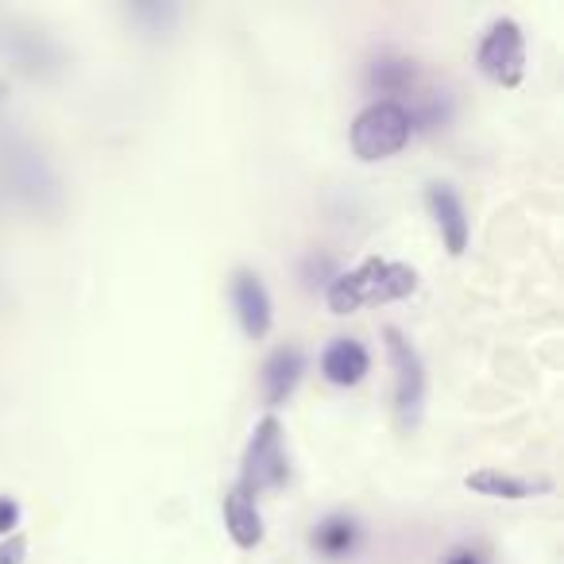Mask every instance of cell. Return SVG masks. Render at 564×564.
<instances>
[{"instance_id": "6da1fadb", "label": "cell", "mask_w": 564, "mask_h": 564, "mask_svg": "<svg viewBox=\"0 0 564 564\" xmlns=\"http://www.w3.org/2000/svg\"><path fill=\"white\" fill-rule=\"evenodd\" d=\"M417 291V271L410 263H394V259H364L352 271H340L337 279L325 286V306L329 314H360L364 306H383V302H402Z\"/></svg>"}, {"instance_id": "7a4b0ae2", "label": "cell", "mask_w": 564, "mask_h": 564, "mask_svg": "<svg viewBox=\"0 0 564 564\" xmlns=\"http://www.w3.org/2000/svg\"><path fill=\"white\" fill-rule=\"evenodd\" d=\"M414 135V120L402 101H371L356 112L352 128H348V143H352V155L360 163H383L394 159Z\"/></svg>"}, {"instance_id": "3957f363", "label": "cell", "mask_w": 564, "mask_h": 564, "mask_svg": "<svg viewBox=\"0 0 564 564\" xmlns=\"http://www.w3.org/2000/svg\"><path fill=\"white\" fill-rule=\"evenodd\" d=\"M383 340L394 371V417H399L402 433H414L425 414V360L399 325H387Z\"/></svg>"}, {"instance_id": "277c9868", "label": "cell", "mask_w": 564, "mask_h": 564, "mask_svg": "<svg viewBox=\"0 0 564 564\" xmlns=\"http://www.w3.org/2000/svg\"><path fill=\"white\" fill-rule=\"evenodd\" d=\"M286 479H291V464H286V448H282V422L274 414H263L251 430L248 448H243V468L236 487H243L256 499L263 491H279Z\"/></svg>"}, {"instance_id": "5b68a950", "label": "cell", "mask_w": 564, "mask_h": 564, "mask_svg": "<svg viewBox=\"0 0 564 564\" xmlns=\"http://www.w3.org/2000/svg\"><path fill=\"white\" fill-rule=\"evenodd\" d=\"M476 66L491 86L518 89L525 78V35L522 24L510 17H499L487 24L484 40L476 47Z\"/></svg>"}, {"instance_id": "8992f818", "label": "cell", "mask_w": 564, "mask_h": 564, "mask_svg": "<svg viewBox=\"0 0 564 564\" xmlns=\"http://www.w3.org/2000/svg\"><path fill=\"white\" fill-rule=\"evenodd\" d=\"M228 299H232L236 322H240L243 337L248 340H263L274 325V302L267 282L259 279L251 267H240V271L228 279Z\"/></svg>"}, {"instance_id": "52a82bcc", "label": "cell", "mask_w": 564, "mask_h": 564, "mask_svg": "<svg viewBox=\"0 0 564 564\" xmlns=\"http://www.w3.org/2000/svg\"><path fill=\"white\" fill-rule=\"evenodd\" d=\"M425 209H430L448 256H464L471 240V220H468V209H464L460 194H456L448 182H430V186H425Z\"/></svg>"}, {"instance_id": "ba28073f", "label": "cell", "mask_w": 564, "mask_h": 564, "mask_svg": "<svg viewBox=\"0 0 564 564\" xmlns=\"http://www.w3.org/2000/svg\"><path fill=\"white\" fill-rule=\"evenodd\" d=\"M302 371H306V356H302L299 345H279L271 356H267L263 371H259V387H263V402L267 406H282L291 399L294 387L302 383Z\"/></svg>"}, {"instance_id": "9c48e42d", "label": "cell", "mask_w": 564, "mask_h": 564, "mask_svg": "<svg viewBox=\"0 0 564 564\" xmlns=\"http://www.w3.org/2000/svg\"><path fill=\"white\" fill-rule=\"evenodd\" d=\"M464 487L484 499H507V502H522V499H538V495L553 491V479H530V476H510L499 468H479L464 476Z\"/></svg>"}, {"instance_id": "30bf717a", "label": "cell", "mask_w": 564, "mask_h": 564, "mask_svg": "<svg viewBox=\"0 0 564 564\" xmlns=\"http://www.w3.org/2000/svg\"><path fill=\"white\" fill-rule=\"evenodd\" d=\"M368 371H371V356L356 337H337L322 352V376H325V383H333V387L364 383Z\"/></svg>"}, {"instance_id": "8fae6325", "label": "cell", "mask_w": 564, "mask_h": 564, "mask_svg": "<svg viewBox=\"0 0 564 564\" xmlns=\"http://www.w3.org/2000/svg\"><path fill=\"white\" fill-rule=\"evenodd\" d=\"M220 510H225L228 538L240 549H256L259 541H263V514H259L256 499H251L243 487H232V491L225 495V502H220Z\"/></svg>"}, {"instance_id": "7c38bea8", "label": "cell", "mask_w": 564, "mask_h": 564, "mask_svg": "<svg viewBox=\"0 0 564 564\" xmlns=\"http://www.w3.org/2000/svg\"><path fill=\"white\" fill-rule=\"evenodd\" d=\"M417 82L414 58L402 55H379L368 63V89L371 94H383L379 101H399V94H410Z\"/></svg>"}, {"instance_id": "4fadbf2b", "label": "cell", "mask_w": 564, "mask_h": 564, "mask_svg": "<svg viewBox=\"0 0 564 564\" xmlns=\"http://www.w3.org/2000/svg\"><path fill=\"white\" fill-rule=\"evenodd\" d=\"M356 545H360V525H356V518L329 514V518H322V522H317L314 549L322 556H329V561H340V556H348Z\"/></svg>"}, {"instance_id": "5bb4252c", "label": "cell", "mask_w": 564, "mask_h": 564, "mask_svg": "<svg viewBox=\"0 0 564 564\" xmlns=\"http://www.w3.org/2000/svg\"><path fill=\"white\" fill-rule=\"evenodd\" d=\"M20 502L12 499V495H0V541L12 538V533H20Z\"/></svg>"}, {"instance_id": "9a60e30c", "label": "cell", "mask_w": 564, "mask_h": 564, "mask_svg": "<svg viewBox=\"0 0 564 564\" xmlns=\"http://www.w3.org/2000/svg\"><path fill=\"white\" fill-rule=\"evenodd\" d=\"M24 556H28L24 533H12V538L0 541V564H24Z\"/></svg>"}, {"instance_id": "2e32d148", "label": "cell", "mask_w": 564, "mask_h": 564, "mask_svg": "<svg viewBox=\"0 0 564 564\" xmlns=\"http://www.w3.org/2000/svg\"><path fill=\"white\" fill-rule=\"evenodd\" d=\"M448 564H479V556H476V553H468V549H460V553L448 556Z\"/></svg>"}, {"instance_id": "e0dca14e", "label": "cell", "mask_w": 564, "mask_h": 564, "mask_svg": "<svg viewBox=\"0 0 564 564\" xmlns=\"http://www.w3.org/2000/svg\"><path fill=\"white\" fill-rule=\"evenodd\" d=\"M0 101H9V86L4 82H0Z\"/></svg>"}]
</instances>
